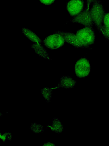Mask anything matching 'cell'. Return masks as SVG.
<instances>
[{"label": "cell", "instance_id": "16", "mask_svg": "<svg viewBox=\"0 0 109 146\" xmlns=\"http://www.w3.org/2000/svg\"><path fill=\"white\" fill-rule=\"evenodd\" d=\"M2 139L4 140L11 139L12 138V136L10 133H5L2 135Z\"/></svg>", "mask_w": 109, "mask_h": 146}, {"label": "cell", "instance_id": "2", "mask_svg": "<svg viewBox=\"0 0 109 146\" xmlns=\"http://www.w3.org/2000/svg\"><path fill=\"white\" fill-rule=\"evenodd\" d=\"M76 34L85 48H89L94 42L95 35L92 27H85L78 30Z\"/></svg>", "mask_w": 109, "mask_h": 146}, {"label": "cell", "instance_id": "10", "mask_svg": "<svg viewBox=\"0 0 109 146\" xmlns=\"http://www.w3.org/2000/svg\"><path fill=\"white\" fill-rule=\"evenodd\" d=\"M22 31L24 35L30 40L34 42L41 43V40L34 32L29 29L23 27Z\"/></svg>", "mask_w": 109, "mask_h": 146}, {"label": "cell", "instance_id": "3", "mask_svg": "<svg viewBox=\"0 0 109 146\" xmlns=\"http://www.w3.org/2000/svg\"><path fill=\"white\" fill-rule=\"evenodd\" d=\"M65 42L63 37L60 34L55 33L46 37L43 41V43L47 48L55 50L63 46Z\"/></svg>", "mask_w": 109, "mask_h": 146}, {"label": "cell", "instance_id": "6", "mask_svg": "<svg viewBox=\"0 0 109 146\" xmlns=\"http://www.w3.org/2000/svg\"><path fill=\"white\" fill-rule=\"evenodd\" d=\"M84 5L83 0H70L67 3V10L70 15L74 17L83 10Z\"/></svg>", "mask_w": 109, "mask_h": 146}, {"label": "cell", "instance_id": "17", "mask_svg": "<svg viewBox=\"0 0 109 146\" xmlns=\"http://www.w3.org/2000/svg\"><path fill=\"white\" fill-rule=\"evenodd\" d=\"M40 2L45 5H48L52 4L55 0H39Z\"/></svg>", "mask_w": 109, "mask_h": 146}, {"label": "cell", "instance_id": "8", "mask_svg": "<svg viewBox=\"0 0 109 146\" xmlns=\"http://www.w3.org/2000/svg\"><path fill=\"white\" fill-rule=\"evenodd\" d=\"M76 81L71 77L68 76H63L60 78V82L55 88H72L76 86Z\"/></svg>", "mask_w": 109, "mask_h": 146}, {"label": "cell", "instance_id": "11", "mask_svg": "<svg viewBox=\"0 0 109 146\" xmlns=\"http://www.w3.org/2000/svg\"><path fill=\"white\" fill-rule=\"evenodd\" d=\"M50 128L53 131L58 134L62 133L64 130L63 125L62 123L56 117L53 119Z\"/></svg>", "mask_w": 109, "mask_h": 146}, {"label": "cell", "instance_id": "5", "mask_svg": "<svg viewBox=\"0 0 109 146\" xmlns=\"http://www.w3.org/2000/svg\"><path fill=\"white\" fill-rule=\"evenodd\" d=\"M71 21L82 25L85 27H92L94 25L91 16L90 10H83L79 14L73 17Z\"/></svg>", "mask_w": 109, "mask_h": 146}, {"label": "cell", "instance_id": "18", "mask_svg": "<svg viewBox=\"0 0 109 146\" xmlns=\"http://www.w3.org/2000/svg\"><path fill=\"white\" fill-rule=\"evenodd\" d=\"M95 0H87L86 3L87 6L85 8V9L87 10H90V5L93 3V1Z\"/></svg>", "mask_w": 109, "mask_h": 146}, {"label": "cell", "instance_id": "14", "mask_svg": "<svg viewBox=\"0 0 109 146\" xmlns=\"http://www.w3.org/2000/svg\"><path fill=\"white\" fill-rule=\"evenodd\" d=\"M107 40H109V28L102 25L99 31Z\"/></svg>", "mask_w": 109, "mask_h": 146}, {"label": "cell", "instance_id": "12", "mask_svg": "<svg viewBox=\"0 0 109 146\" xmlns=\"http://www.w3.org/2000/svg\"><path fill=\"white\" fill-rule=\"evenodd\" d=\"M41 92L42 96L48 102L51 100L52 94V89L49 87H45L41 90Z\"/></svg>", "mask_w": 109, "mask_h": 146}, {"label": "cell", "instance_id": "13", "mask_svg": "<svg viewBox=\"0 0 109 146\" xmlns=\"http://www.w3.org/2000/svg\"><path fill=\"white\" fill-rule=\"evenodd\" d=\"M30 128L31 130L35 133H41L43 131V126L36 123H32L30 126Z\"/></svg>", "mask_w": 109, "mask_h": 146}, {"label": "cell", "instance_id": "9", "mask_svg": "<svg viewBox=\"0 0 109 146\" xmlns=\"http://www.w3.org/2000/svg\"><path fill=\"white\" fill-rule=\"evenodd\" d=\"M31 47L34 50L35 52L39 56L49 60H51L47 51L40 43H34L31 45Z\"/></svg>", "mask_w": 109, "mask_h": 146}, {"label": "cell", "instance_id": "4", "mask_svg": "<svg viewBox=\"0 0 109 146\" xmlns=\"http://www.w3.org/2000/svg\"><path fill=\"white\" fill-rule=\"evenodd\" d=\"M91 71V66L89 60L85 57L81 58L76 63L74 72L79 78H84L88 76Z\"/></svg>", "mask_w": 109, "mask_h": 146}, {"label": "cell", "instance_id": "15", "mask_svg": "<svg viewBox=\"0 0 109 146\" xmlns=\"http://www.w3.org/2000/svg\"><path fill=\"white\" fill-rule=\"evenodd\" d=\"M103 23L105 26L109 28V13L105 14Z\"/></svg>", "mask_w": 109, "mask_h": 146}, {"label": "cell", "instance_id": "7", "mask_svg": "<svg viewBox=\"0 0 109 146\" xmlns=\"http://www.w3.org/2000/svg\"><path fill=\"white\" fill-rule=\"evenodd\" d=\"M54 33L60 34L63 37L65 42L77 48H84L76 34L72 33L58 31Z\"/></svg>", "mask_w": 109, "mask_h": 146}, {"label": "cell", "instance_id": "1", "mask_svg": "<svg viewBox=\"0 0 109 146\" xmlns=\"http://www.w3.org/2000/svg\"><path fill=\"white\" fill-rule=\"evenodd\" d=\"M90 11L93 24L100 31L105 15V10L100 0L93 1Z\"/></svg>", "mask_w": 109, "mask_h": 146}, {"label": "cell", "instance_id": "19", "mask_svg": "<svg viewBox=\"0 0 109 146\" xmlns=\"http://www.w3.org/2000/svg\"><path fill=\"white\" fill-rule=\"evenodd\" d=\"M43 145H46V146H54L55 145L52 143H51L50 142H48L46 143H45Z\"/></svg>", "mask_w": 109, "mask_h": 146}]
</instances>
